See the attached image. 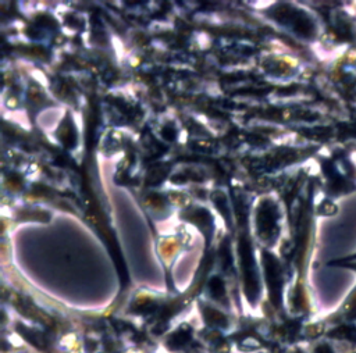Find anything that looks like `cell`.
I'll use <instances>...</instances> for the list:
<instances>
[{
	"label": "cell",
	"mask_w": 356,
	"mask_h": 353,
	"mask_svg": "<svg viewBox=\"0 0 356 353\" xmlns=\"http://www.w3.org/2000/svg\"><path fill=\"white\" fill-rule=\"evenodd\" d=\"M189 339H191V330L177 331L169 338L167 345L170 349H181L182 346H185L189 342Z\"/></svg>",
	"instance_id": "6da1fadb"
}]
</instances>
